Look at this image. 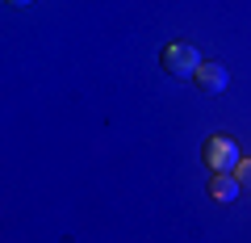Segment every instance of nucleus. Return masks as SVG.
I'll return each instance as SVG.
<instances>
[{
  "mask_svg": "<svg viewBox=\"0 0 251 243\" xmlns=\"http://www.w3.org/2000/svg\"><path fill=\"white\" fill-rule=\"evenodd\" d=\"M159 67L168 76H176V80H193L201 67V51L193 42H184V38H176V42H168L159 51Z\"/></svg>",
  "mask_w": 251,
  "mask_h": 243,
  "instance_id": "1",
  "label": "nucleus"
},
{
  "mask_svg": "<svg viewBox=\"0 0 251 243\" xmlns=\"http://www.w3.org/2000/svg\"><path fill=\"white\" fill-rule=\"evenodd\" d=\"M239 160H243V151L234 147V138H226V135H209L205 143H201V163L209 168V176H214V172H234Z\"/></svg>",
  "mask_w": 251,
  "mask_h": 243,
  "instance_id": "2",
  "label": "nucleus"
},
{
  "mask_svg": "<svg viewBox=\"0 0 251 243\" xmlns=\"http://www.w3.org/2000/svg\"><path fill=\"white\" fill-rule=\"evenodd\" d=\"M193 84H197L201 92H209V97H214V92H222L226 84H230V72H226V63H218V59H201Z\"/></svg>",
  "mask_w": 251,
  "mask_h": 243,
  "instance_id": "3",
  "label": "nucleus"
},
{
  "mask_svg": "<svg viewBox=\"0 0 251 243\" xmlns=\"http://www.w3.org/2000/svg\"><path fill=\"white\" fill-rule=\"evenodd\" d=\"M205 189H209V197H214V201H222V206H226V201H234V197L243 193V185H239L234 172H214Z\"/></svg>",
  "mask_w": 251,
  "mask_h": 243,
  "instance_id": "4",
  "label": "nucleus"
},
{
  "mask_svg": "<svg viewBox=\"0 0 251 243\" xmlns=\"http://www.w3.org/2000/svg\"><path fill=\"white\" fill-rule=\"evenodd\" d=\"M234 176H239V185H243V189H251V155H243V160H239Z\"/></svg>",
  "mask_w": 251,
  "mask_h": 243,
  "instance_id": "5",
  "label": "nucleus"
},
{
  "mask_svg": "<svg viewBox=\"0 0 251 243\" xmlns=\"http://www.w3.org/2000/svg\"><path fill=\"white\" fill-rule=\"evenodd\" d=\"M4 4H13V9H25V4H34V0H4Z\"/></svg>",
  "mask_w": 251,
  "mask_h": 243,
  "instance_id": "6",
  "label": "nucleus"
}]
</instances>
